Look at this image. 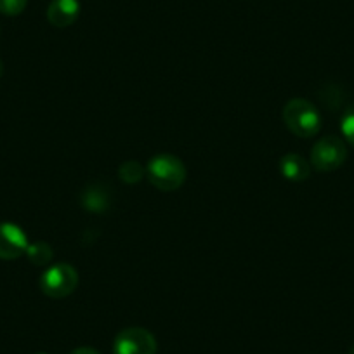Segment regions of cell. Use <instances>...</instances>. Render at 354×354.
Segmentation results:
<instances>
[{"label":"cell","instance_id":"obj_1","mask_svg":"<svg viewBox=\"0 0 354 354\" xmlns=\"http://www.w3.org/2000/svg\"><path fill=\"white\" fill-rule=\"evenodd\" d=\"M188 170L181 158L170 153L155 155L146 165V177L148 181L160 192H176L186 181Z\"/></svg>","mask_w":354,"mask_h":354},{"label":"cell","instance_id":"obj_2","mask_svg":"<svg viewBox=\"0 0 354 354\" xmlns=\"http://www.w3.org/2000/svg\"><path fill=\"white\" fill-rule=\"evenodd\" d=\"M283 122L288 131L297 138H313L322 129V115L308 100L294 97L283 108Z\"/></svg>","mask_w":354,"mask_h":354},{"label":"cell","instance_id":"obj_3","mask_svg":"<svg viewBox=\"0 0 354 354\" xmlns=\"http://www.w3.org/2000/svg\"><path fill=\"white\" fill-rule=\"evenodd\" d=\"M77 270L68 262H59V264L49 266L42 273L39 280V288L46 297L49 299H64L73 294L78 287Z\"/></svg>","mask_w":354,"mask_h":354},{"label":"cell","instance_id":"obj_4","mask_svg":"<svg viewBox=\"0 0 354 354\" xmlns=\"http://www.w3.org/2000/svg\"><path fill=\"white\" fill-rule=\"evenodd\" d=\"M347 160V146L339 136H325L313 146L311 165L318 172H333Z\"/></svg>","mask_w":354,"mask_h":354},{"label":"cell","instance_id":"obj_5","mask_svg":"<svg viewBox=\"0 0 354 354\" xmlns=\"http://www.w3.org/2000/svg\"><path fill=\"white\" fill-rule=\"evenodd\" d=\"M158 344L149 330L131 326L118 332L113 342V354H156Z\"/></svg>","mask_w":354,"mask_h":354},{"label":"cell","instance_id":"obj_6","mask_svg":"<svg viewBox=\"0 0 354 354\" xmlns=\"http://www.w3.org/2000/svg\"><path fill=\"white\" fill-rule=\"evenodd\" d=\"M30 241L25 231L12 223H0V259L15 261L26 254Z\"/></svg>","mask_w":354,"mask_h":354},{"label":"cell","instance_id":"obj_7","mask_svg":"<svg viewBox=\"0 0 354 354\" xmlns=\"http://www.w3.org/2000/svg\"><path fill=\"white\" fill-rule=\"evenodd\" d=\"M80 9L78 0H50L47 8V21L56 28H66L77 21Z\"/></svg>","mask_w":354,"mask_h":354},{"label":"cell","instance_id":"obj_8","mask_svg":"<svg viewBox=\"0 0 354 354\" xmlns=\"http://www.w3.org/2000/svg\"><path fill=\"white\" fill-rule=\"evenodd\" d=\"M280 172L287 181L302 183L311 176V163L297 153H288L281 156L280 160Z\"/></svg>","mask_w":354,"mask_h":354},{"label":"cell","instance_id":"obj_9","mask_svg":"<svg viewBox=\"0 0 354 354\" xmlns=\"http://www.w3.org/2000/svg\"><path fill=\"white\" fill-rule=\"evenodd\" d=\"M80 203L85 210L94 214L106 212L111 205V193L110 189L101 185H91L85 188L80 195Z\"/></svg>","mask_w":354,"mask_h":354},{"label":"cell","instance_id":"obj_10","mask_svg":"<svg viewBox=\"0 0 354 354\" xmlns=\"http://www.w3.org/2000/svg\"><path fill=\"white\" fill-rule=\"evenodd\" d=\"M26 257L32 262L33 266H39V268H44V266H49L54 259V250L49 243L46 241H35V243H30L28 248H26Z\"/></svg>","mask_w":354,"mask_h":354},{"label":"cell","instance_id":"obj_11","mask_svg":"<svg viewBox=\"0 0 354 354\" xmlns=\"http://www.w3.org/2000/svg\"><path fill=\"white\" fill-rule=\"evenodd\" d=\"M146 176V167H142L141 163L136 162V160H129L124 162L118 167V177L125 185H138L142 181V177Z\"/></svg>","mask_w":354,"mask_h":354},{"label":"cell","instance_id":"obj_12","mask_svg":"<svg viewBox=\"0 0 354 354\" xmlns=\"http://www.w3.org/2000/svg\"><path fill=\"white\" fill-rule=\"evenodd\" d=\"M340 131H342L344 139L354 148V103L344 111L342 120H340Z\"/></svg>","mask_w":354,"mask_h":354},{"label":"cell","instance_id":"obj_13","mask_svg":"<svg viewBox=\"0 0 354 354\" xmlns=\"http://www.w3.org/2000/svg\"><path fill=\"white\" fill-rule=\"evenodd\" d=\"M28 0H0V12L4 16H19L26 9Z\"/></svg>","mask_w":354,"mask_h":354},{"label":"cell","instance_id":"obj_14","mask_svg":"<svg viewBox=\"0 0 354 354\" xmlns=\"http://www.w3.org/2000/svg\"><path fill=\"white\" fill-rule=\"evenodd\" d=\"M70 354H101L97 349H93V347H77V349L71 351Z\"/></svg>","mask_w":354,"mask_h":354},{"label":"cell","instance_id":"obj_15","mask_svg":"<svg viewBox=\"0 0 354 354\" xmlns=\"http://www.w3.org/2000/svg\"><path fill=\"white\" fill-rule=\"evenodd\" d=\"M4 75V64H2V61H0V77Z\"/></svg>","mask_w":354,"mask_h":354},{"label":"cell","instance_id":"obj_16","mask_svg":"<svg viewBox=\"0 0 354 354\" xmlns=\"http://www.w3.org/2000/svg\"><path fill=\"white\" fill-rule=\"evenodd\" d=\"M347 354H354V344H353V346H351V349H349V353H347Z\"/></svg>","mask_w":354,"mask_h":354},{"label":"cell","instance_id":"obj_17","mask_svg":"<svg viewBox=\"0 0 354 354\" xmlns=\"http://www.w3.org/2000/svg\"><path fill=\"white\" fill-rule=\"evenodd\" d=\"M40 354H46V353H40Z\"/></svg>","mask_w":354,"mask_h":354}]
</instances>
